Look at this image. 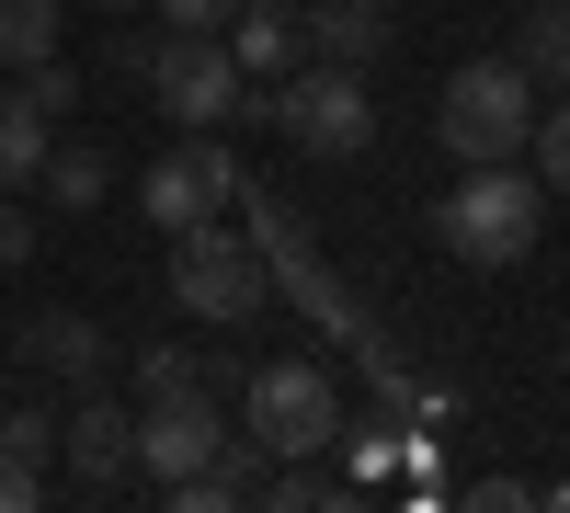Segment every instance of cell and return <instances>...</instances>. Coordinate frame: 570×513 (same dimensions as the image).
I'll return each mask as SVG.
<instances>
[{
	"mask_svg": "<svg viewBox=\"0 0 570 513\" xmlns=\"http://www.w3.org/2000/svg\"><path fill=\"white\" fill-rule=\"evenodd\" d=\"M149 12H160L171 34H228V23H240V0H149Z\"/></svg>",
	"mask_w": 570,
	"mask_h": 513,
	"instance_id": "22",
	"label": "cell"
},
{
	"mask_svg": "<svg viewBox=\"0 0 570 513\" xmlns=\"http://www.w3.org/2000/svg\"><path fill=\"white\" fill-rule=\"evenodd\" d=\"M12 80H23V103H35L46 126H69V115H80V91H91L69 58H35V69H12Z\"/></svg>",
	"mask_w": 570,
	"mask_h": 513,
	"instance_id": "19",
	"label": "cell"
},
{
	"mask_svg": "<svg viewBox=\"0 0 570 513\" xmlns=\"http://www.w3.org/2000/svg\"><path fill=\"white\" fill-rule=\"evenodd\" d=\"M217 445H228L217 399H137V480H195L217 468Z\"/></svg>",
	"mask_w": 570,
	"mask_h": 513,
	"instance_id": "9",
	"label": "cell"
},
{
	"mask_svg": "<svg viewBox=\"0 0 570 513\" xmlns=\"http://www.w3.org/2000/svg\"><path fill=\"white\" fill-rule=\"evenodd\" d=\"M58 456H69V480H80L91 502L126 491V480H137V399H115V377L80 388V399L58 411Z\"/></svg>",
	"mask_w": 570,
	"mask_h": 513,
	"instance_id": "8",
	"label": "cell"
},
{
	"mask_svg": "<svg viewBox=\"0 0 570 513\" xmlns=\"http://www.w3.org/2000/svg\"><path fill=\"white\" fill-rule=\"evenodd\" d=\"M525 160H537V182H548V195H570V91H559V103L537 115V137H525Z\"/></svg>",
	"mask_w": 570,
	"mask_h": 513,
	"instance_id": "20",
	"label": "cell"
},
{
	"mask_svg": "<svg viewBox=\"0 0 570 513\" xmlns=\"http://www.w3.org/2000/svg\"><path fill=\"white\" fill-rule=\"evenodd\" d=\"M104 12H137V0H104Z\"/></svg>",
	"mask_w": 570,
	"mask_h": 513,
	"instance_id": "27",
	"label": "cell"
},
{
	"mask_svg": "<svg viewBox=\"0 0 570 513\" xmlns=\"http://www.w3.org/2000/svg\"><path fill=\"white\" fill-rule=\"evenodd\" d=\"M104 195H115V149H91V137H58V149H46V206L91 217Z\"/></svg>",
	"mask_w": 570,
	"mask_h": 513,
	"instance_id": "16",
	"label": "cell"
},
{
	"mask_svg": "<svg viewBox=\"0 0 570 513\" xmlns=\"http://www.w3.org/2000/svg\"><path fill=\"white\" fill-rule=\"evenodd\" d=\"M285 137H297V160H365L376 149V91H365V69H285V115H274Z\"/></svg>",
	"mask_w": 570,
	"mask_h": 513,
	"instance_id": "7",
	"label": "cell"
},
{
	"mask_svg": "<svg viewBox=\"0 0 570 513\" xmlns=\"http://www.w3.org/2000/svg\"><path fill=\"white\" fill-rule=\"evenodd\" d=\"M365 12H400V0H365Z\"/></svg>",
	"mask_w": 570,
	"mask_h": 513,
	"instance_id": "26",
	"label": "cell"
},
{
	"mask_svg": "<svg viewBox=\"0 0 570 513\" xmlns=\"http://www.w3.org/2000/svg\"><path fill=\"white\" fill-rule=\"evenodd\" d=\"M537 69L525 58H456L445 91H434V137H445V160H525V137H537Z\"/></svg>",
	"mask_w": 570,
	"mask_h": 513,
	"instance_id": "2",
	"label": "cell"
},
{
	"mask_svg": "<svg viewBox=\"0 0 570 513\" xmlns=\"http://www.w3.org/2000/svg\"><path fill=\"white\" fill-rule=\"evenodd\" d=\"M0 263H35V217H23L12 195H0Z\"/></svg>",
	"mask_w": 570,
	"mask_h": 513,
	"instance_id": "25",
	"label": "cell"
},
{
	"mask_svg": "<svg viewBox=\"0 0 570 513\" xmlns=\"http://www.w3.org/2000/svg\"><path fill=\"white\" fill-rule=\"evenodd\" d=\"M228 58H240L252 80H285V69H308L297 0H240V23H228Z\"/></svg>",
	"mask_w": 570,
	"mask_h": 513,
	"instance_id": "14",
	"label": "cell"
},
{
	"mask_svg": "<svg viewBox=\"0 0 570 513\" xmlns=\"http://www.w3.org/2000/svg\"><path fill=\"white\" fill-rule=\"evenodd\" d=\"M274 297H297V308L320 319L331 343H365V332H376V319L354 308V286H343V274L320 263V240H297V251H274Z\"/></svg>",
	"mask_w": 570,
	"mask_h": 513,
	"instance_id": "11",
	"label": "cell"
},
{
	"mask_svg": "<svg viewBox=\"0 0 570 513\" xmlns=\"http://www.w3.org/2000/svg\"><path fill=\"white\" fill-rule=\"evenodd\" d=\"M149 58H160V34H104V69L137 80V91H149Z\"/></svg>",
	"mask_w": 570,
	"mask_h": 513,
	"instance_id": "24",
	"label": "cell"
},
{
	"mask_svg": "<svg viewBox=\"0 0 570 513\" xmlns=\"http://www.w3.org/2000/svg\"><path fill=\"white\" fill-rule=\"evenodd\" d=\"M297 34L320 69H376V46H389V12H365V0H297Z\"/></svg>",
	"mask_w": 570,
	"mask_h": 513,
	"instance_id": "13",
	"label": "cell"
},
{
	"mask_svg": "<svg viewBox=\"0 0 570 513\" xmlns=\"http://www.w3.org/2000/svg\"><path fill=\"white\" fill-rule=\"evenodd\" d=\"M149 103H160L171 126H240V103H252V69L228 58V34H171V23H160Z\"/></svg>",
	"mask_w": 570,
	"mask_h": 513,
	"instance_id": "6",
	"label": "cell"
},
{
	"mask_svg": "<svg viewBox=\"0 0 570 513\" xmlns=\"http://www.w3.org/2000/svg\"><path fill=\"white\" fill-rule=\"evenodd\" d=\"M240 423L274 445V456H343V377L331 365H308V354H263L252 377H240Z\"/></svg>",
	"mask_w": 570,
	"mask_h": 513,
	"instance_id": "4",
	"label": "cell"
},
{
	"mask_svg": "<svg viewBox=\"0 0 570 513\" xmlns=\"http://www.w3.org/2000/svg\"><path fill=\"white\" fill-rule=\"evenodd\" d=\"M35 502H46V468L23 445H0V513H35Z\"/></svg>",
	"mask_w": 570,
	"mask_h": 513,
	"instance_id": "23",
	"label": "cell"
},
{
	"mask_svg": "<svg viewBox=\"0 0 570 513\" xmlns=\"http://www.w3.org/2000/svg\"><path fill=\"white\" fill-rule=\"evenodd\" d=\"M137 206H149V228L171 240V228H206V217H228L240 206V160L217 149V126H183L171 149L137 171Z\"/></svg>",
	"mask_w": 570,
	"mask_h": 513,
	"instance_id": "5",
	"label": "cell"
},
{
	"mask_svg": "<svg viewBox=\"0 0 570 513\" xmlns=\"http://www.w3.org/2000/svg\"><path fill=\"white\" fill-rule=\"evenodd\" d=\"M58 23H69V0H0V69L58 58Z\"/></svg>",
	"mask_w": 570,
	"mask_h": 513,
	"instance_id": "18",
	"label": "cell"
},
{
	"mask_svg": "<svg viewBox=\"0 0 570 513\" xmlns=\"http://www.w3.org/2000/svg\"><path fill=\"white\" fill-rule=\"evenodd\" d=\"M46 149H58V126H46V115L23 103V80H0V195L46 182Z\"/></svg>",
	"mask_w": 570,
	"mask_h": 513,
	"instance_id": "15",
	"label": "cell"
},
{
	"mask_svg": "<svg viewBox=\"0 0 570 513\" xmlns=\"http://www.w3.org/2000/svg\"><path fill=\"white\" fill-rule=\"evenodd\" d=\"M0 445H23L35 468H46V456H58V411H46V399H12V411H0Z\"/></svg>",
	"mask_w": 570,
	"mask_h": 513,
	"instance_id": "21",
	"label": "cell"
},
{
	"mask_svg": "<svg viewBox=\"0 0 570 513\" xmlns=\"http://www.w3.org/2000/svg\"><path fill=\"white\" fill-rule=\"evenodd\" d=\"M548 206H559V195H548L525 160H468V171L445 182V206H434V240H445L468 274H502V263L537 251Z\"/></svg>",
	"mask_w": 570,
	"mask_h": 513,
	"instance_id": "1",
	"label": "cell"
},
{
	"mask_svg": "<svg viewBox=\"0 0 570 513\" xmlns=\"http://www.w3.org/2000/svg\"><path fill=\"white\" fill-rule=\"evenodd\" d=\"M252 365H228L217 343H149L137 354V399H228Z\"/></svg>",
	"mask_w": 570,
	"mask_h": 513,
	"instance_id": "12",
	"label": "cell"
},
{
	"mask_svg": "<svg viewBox=\"0 0 570 513\" xmlns=\"http://www.w3.org/2000/svg\"><path fill=\"white\" fill-rule=\"evenodd\" d=\"M12 354L35 365V377H58V388H104V377H115V332H104L91 308H35Z\"/></svg>",
	"mask_w": 570,
	"mask_h": 513,
	"instance_id": "10",
	"label": "cell"
},
{
	"mask_svg": "<svg viewBox=\"0 0 570 513\" xmlns=\"http://www.w3.org/2000/svg\"><path fill=\"white\" fill-rule=\"evenodd\" d=\"M171 297L195 308L206 332H240V319L274 308V263H263V240L240 228V206L206 217V228H171Z\"/></svg>",
	"mask_w": 570,
	"mask_h": 513,
	"instance_id": "3",
	"label": "cell"
},
{
	"mask_svg": "<svg viewBox=\"0 0 570 513\" xmlns=\"http://www.w3.org/2000/svg\"><path fill=\"white\" fill-rule=\"evenodd\" d=\"M513 58L537 69V91H570V0H525V23H513Z\"/></svg>",
	"mask_w": 570,
	"mask_h": 513,
	"instance_id": "17",
	"label": "cell"
}]
</instances>
